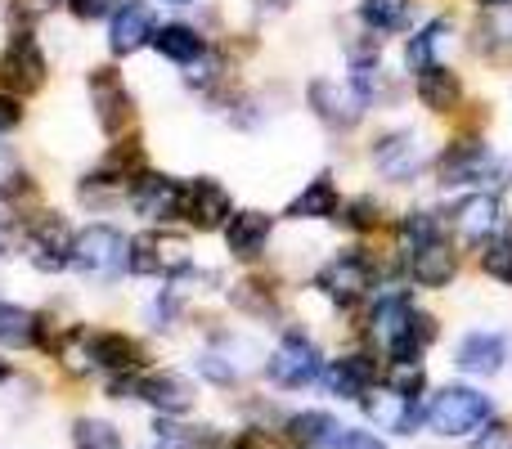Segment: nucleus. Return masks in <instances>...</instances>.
<instances>
[{
  "instance_id": "nucleus-10",
  "label": "nucleus",
  "mask_w": 512,
  "mask_h": 449,
  "mask_svg": "<svg viewBox=\"0 0 512 449\" xmlns=\"http://www.w3.org/2000/svg\"><path fill=\"white\" fill-rule=\"evenodd\" d=\"M369 283H373V274H369V265H364V256H351V252L328 261L324 274H319V288H324L337 306H355V301L369 292Z\"/></svg>"
},
{
  "instance_id": "nucleus-28",
  "label": "nucleus",
  "mask_w": 512,
  "mask_h": 449,
  "mask_svg": "<svg viewBox=\"0 0 512 449\" xmlns=\"http://www.w3.org/2000/svg\"><path fill=\"white\" fill-rule=\"evenodd\" d=\"M414 14V0H360V18L373 32H400Z\"/></svg>"
},
{
  "instance_id": "nucleus-38",
  "label": "nucleus",
  "mask_w": 512,
  "mask_h": 449,
  "mask_svg": "<svg viewBox=\"0 0 512 449\" xmlns=\"http://www.w3.org/2000/svg\"><path fill=\"white\" fill-rule=\"evenodd\" d=\"M68 9L77 18H99V14H108V0H68Z\"/></svg>"
},
{
  "instance_id": "nucleus-24",
  "label": "nucleus",
  "mask_w": 512,
  "mask_h": 449,
  "mask_svg": "<svg viewBox=\"0 0 512 449\" xmlns=\"http://www.w3.org/2000/svg\"><path fill=\"white\" fill-rule=\"evenodd\" d=\"M364 409H369V418L382 427V432L409 436V432H414V423H418L414 400H409V396H396V391H387V396H378V400H364Z\"/></svg>"
},
{
  "instance_id": "nucleus-35",
  "label": "nucleus",
  "mask_w": 512,
  "mask_h": 449,
  "mask_svg": "<svg viewBox=\"0 0 512 449\" xmlns=\"http://www.w3.org/2000/svg\"><path fill=\"white\" fill-rule=\"evenodd\" d=\"M158 441H162V449H203V436H198L194 427H176V423H167V418L158 423Z\"/></svg>"
},
{
  "instance_id": "nucleus-4",
  "label": "nucleus",
  "mask_w": 512,
  "mask_h": 449,
  "mask_svg": "<svg viewBox=\"0 0 512 449\" xmlns=\"http://www.w3.org/2000/svg\"><path fill=\"white\" fill-rule=\"evenodd\" d=\"M270 378H274V387H283V391L310 387V382L319 378V346L301 333H288L270 355Z\"/></svg>"
},
{
  "instance_id": "nucleus-3",
  "label": "nucleus",
  "mask_w": 512,
  "mask_h": 449,
  "mask_svg": "<svg viewBox=\"0 0 512 449\" xmlns=\"http://www.w3.org/2000/svg\"><path fill=\"white\" fill-rule=\"evenodd\" d=\"M131 207L153 225H167L176 216H185V189L171 176H158V171H140L131 180Z\"/></svg>"
},
{
  "instance_id": "nucleus-42",
  "label": "nucleus",
  "mask_w": 512,
  "mask_h": 449,
  "mask_svg": "<svg viewBox=\"0 0 512 449\" xmlns=\"http://www.w3.org/2000/svg\"><path fill=\"white\" fill-rule=\"evenodd\" d=\"M5 378H9V364H5V360H0V382H5Z\"/></svg>"
},
{
  "instance_id": "nucleus-43",
  "label": "nucleus",
  "mask_w": 512,
  "mask_h": 449,
  "mask_svg": "<svg viewBox=\"0 0 512 449\" xmlns=\"http://www.w3.org/2000/svg\"><path fill=\"white\" fill-rule=\"evenodd\" d=\"M481 5H512V0H481Z\"/></svg>"
},
{
  "instance_id": "nucleus-27",
  "label": "nucleus",
  "mask_w": 512,
  "mask_h": 449,
  "mask_svg": "<svg viewBox=\"0 0 512 449\" xmlns=\"http://www.w3.org/2000/svg\"><path fill=\"white\" fill-rule=\"evenodd\" d=\"M418 95H423V104L432 108V113H450V108L459 104V81L445 68H427L423 77H418Z\"/></svg>"
},
{
  "instance_id": "nucleus-25",
  "label": "nucleus",
  "mask_w": 512,
  "mask_h": 449,
  "mask_svg": "<svg viewBox=\"0 0 512 449\" xmlns=\"http://www.w3.org/2000/svg\"><path fill=\"white\" fill-rule=\"evenodd\" d=\"M333 212H337V189H333V180L328 176L310 180V185L301 189V194L292 198V207H288L292 221H324V216H333Z\"/></svg>"
},
{
  "instance_id": "nucleus-21",
  "label": "nucleus",
  "mask_w": 512,
  "mask_h": 449,
  "mask_svg": "<svg viewBox=\"0 0 512 449\" xmlns=\"http://www.w3.org/2000/svg\"><path fill=\"white\" fill-rule=\"evenodd\" d=\"M288 441L297 449H333L342 441V427L333 414L324 409H310V414H292L288 418Z\"/></svg>"
},
{
  "instance_id": "nucleus-6",
  "label": "nucleus",
  "mask_w": 512,
  "mask_h": 449,
  "mask_svg": "<svg viewBox=\"0 0 512 449\" xmlns=\"http://www.w3.org/2000/svg\"><path fill=\"white\" fill-rule=\"evenodd\" d=\"M41 81H45L41 45H36L27 32H18L14 41L5 45V54H0V86L14 90V95H27V90H36Z\"/></svg>"
},
{
  "instance_id": "nucleus-23",
  "label": "nucleus",
  "mask_w": 512,
  "mask_h": 449,
  "mask_svg": "<svg viewBox=\"0 0 512 449\" xmlns=\"http://www.w3.org/2000/svg\"><path fill=\"white\" fill-rule=\"evenodd\" d=\"M454 274H459V256H454L450 243H427L423 252H414V279L423 283V288H445V283H454Z\"/></svg>"
},
{
  "instance_id": "nucleus-7",
  "label": "nucleus",
  "mask_w": 512,
  "mask_h": 449,
  "mask_svg": "<svg viewBox=\"0 0 512 449\" xmlns=\"http://www.w3.org/2000/svg\"><path fill=\"white\" fill-rule=\"evenodd\" d=\"M72 243L77 238L68 234V225L59 221V216H36L32 225H27V256H32L36 270H63V265H72Z\"/></svg>"
},
{
  "instance_id": "nucleus-36",
  "label": "nucleus",
  "mask_w": 512,
  "mask_h": 449,
  "mask_svg": "<svg viewBox=\"0 0 512 449\" xmlns=\"http://www.w3.org/2000/svg\"><path fill=\"white\" fill-rule=\"evenodd\" d=\"M378 216H382V207L373 203V198H355V203H346L342 221L351 229H373V225H378Z\"/></svg>"
},
{
  "instance_id": "nucleus-41",
  "label": "nucleus",
  "mask_w": 512,
  "mask_h": 449,
  "mask_svg": "<svg viewBox=\"0 0 512 449\" xmlns=\"http://www.w3.org/2000/svg\"><path fill=\"white\" fill-rule=\"evenodd\" d=\"M0 180H18L14 171H9V158H5V153H0Z\"/></svg>"
},
{
  "instance_id": "nucleus-19",
  "label": "nucleus",
  "mask_w": 512,
  "mask_h": 449,
  "mask_svg": "<svg viewBox=\"0 0 512 449\" xmlns=\"http://www.w3.org/2000/svg\"><path fill=\"white\" fill-rule=\"evenodd\" d=\"M373 378H378V369H373L369 355H342V360L328 364V387H333V396H342V400H364L373 387Z\"/></svg>"
},
{
  "instance_id": "nucleus-40",
  "label": "nucleus",
  "mask_w": 512,
  "mask_h": 449,
  "mask_svg": "<svg viewBox=\"0 0 512 449\" xmlns=\"http://www.w3.org/2000/svg\"><path fill=\"white\" fill-rule=\"evenodd\" d=\"M477 449H512V432L508 427H490V436H481Z\"/></svg>"
},
{
  "instance_id": "nucleus-32",
  "label": "nucleus",
  "mask_w": 512,
  "mask_h": 449,
  "mask_svg": "<svg viewBox=\"0 0 512 449\" xmlns=\"http://www.w3.org/2000/svg\"><path fill=\"white\" fill-rule=\"evenodd\" d=\"M72 445H77V449H122V436H117L113 423H99V418H81L77 432H72Z\"/></svg>"
},
{
  "instance_id": "nucleus-31",
  "label": "nucleus",
  "mask_w": 512,
  "mask_h": 449,
  "mask_svg": "<svg viewBox=\"0 0 512 449\" xmlns=\"http://www.w3.org/2000/svg\"><path fill=\"white\" fill-rule=\"evenodd\" d=\"M423 387H427V369H423V364H418V360H391V369H387V391L418 400V396H423Z\"/></svg>"
},
{
  "instance_id": "nucleus-26",
  "label": "nucleus",
  "mask_w": 512,
  "mask_h": 449,
  "mask_svg": "<svg viewBox=\"0 0 512 449\" xmlns=\"http://www.w3.org/2000/svg\"><path fill=\"white\" fill-rule=\"evenodd\" d=\"M153 45H158V54L171 63H194L198 54H203V36L185 23H167L162 32H153Z\"/></svg>"
},
{
  "instance_id": "nucleus-17",
  "label": "nucleus",
  "mask_w": 512,
  "mask_h": 449,
  "mask_svg": "<svg viewBox=\"0 0 512 449\" xmlns=\"http://www.w3.org/2000/svg\"><path fill=\"white\" fill-rule=\"evenodd\" d=\"M135 400H149L162 414H185L194 405V391L176 373H149V378H135Z\"/></svg>"
},
{
  "instance_id": "nucleus-20",
  "label": "nucleus",
  "mask_w": 512,
  "mask_h": 449,
  "mask_svg": "<svg viewBox=\"0 0 512 449\" xmlns=\"http://www.w3.org/2000/svg\"><path fill=\"white\" fill-rule=\"evenodd\" d=\"M270 216L265 212H239L230 216V225H225V243H230L234 256H243V261H256V256L265 252V243H270Z\"/></svg>"
},
{
  "instance_id": "nucleus-12",
  "label": "nucleus",
  "mask_w": 512,
  "mask_h": 449,
  "mask_svg": "<svg viewBox=\"0 0 512 449\" xmlns=\"http://www.w3.org/2000/svg\"><path fill=\"white\" fill-rule=\"evenodd\" d=\"M490 176H495V153H490L486 144H459V149H450L441 162V180L450 189L486 185Z\"/></svg>"
},
{
  "instance_id": "nucleus-33",
  "label": "nucleus",
  "mask_w": 512,
  "mask_h": 449,
  "mask_svg": "<svg viewBox=\"0 0 512 449\" xmlns=\"http://www.w3.org/2000/svg\"><path fill=\"white\" fill-rule=\"evenodd\" d=\"M481 270L499 283H512V234L508 238H490L481 252Z\"/></svg>"
},
{
  "instance_id": "nucleus-29",
  "label": "nucleus",
  "mask_w": 512,
  "mask_h": 449,
  "mask_svg": "<svg viewBox=\"0 0 512 449\" xmlns=\"http://www.w3.org/2000/svg\"><path fill=\"white\" fill-rule=\"evenodd\" d=\"M0 342H5V346L36 342V315H27L23 306H9V301H0Z\"/></svg>"
},
{
  "instance_id": "nucleus-14",
  "label": "nucleus",
  "mask_w": 512,
  "mask_h": 449,
  "mask_svg": "<svg viewBox=\"0 0 512 449\" xmlns=\"http://www.w3.org/2000/svg\"><path fill=\"white\" fill-rule=\"evenodd\" d=\"M454 225H459L463 243H490V238L504 229V207H499V198L477 194V198H468V203L459 207Z\"/></svg>"
},
{
  "instance_id": "nucleus-30",
  "label": "nucleus",
  "mask_w": 512,
  "mask_h": 449,
  "mask_svg": "<svg viewBox=\"0 0 512 449\" xmlns=\"http://www.w3.org/2000/svg\"><path fill=\"white\" fill-rule=\"evenodd\" d=\"M436 238H441V225H436L432 212H409L405 221H400V247H405L409 256L423 252V247L436 243Z\"/></svg>"
},
{
  "instance_id": "nucleus-16",
  "label": "nucleus",
  "mask_w": 512,
  "mask_h": 449,
  "mask_svg": "<svg viewBox=\"0 0 512 449\" xmlns=\"http://www.w3.org/2000/svg\"><path fill=\"white\" fill-rule=\"evenodd\" d=\"M86 346H90V364H99V369H108V373H131L144 364L140 342L126 333H90Z\"/></svg>"
},
{
  "instance_id": "nucleus-13",
  "label": "nucleus",
  "mask_w": 512,
  "mask_h": 449,
  "mask_svg": "<svg viewBox=\"0 0 512 449\" xmlns=\"http://www.w3.org/2000/svg\"><path fill=\"white\" fill-rule=\"evenodd\" d=\"M153 41V14L144 0H122L113 14V27H108V45L113 54H135L140 45Z\"/></svg>"
},
{
  "instance_id": "nucleus-8",
  "label": "nucleus",
  "mask_w": 512,
  "mask_h": 449,
  "mask_svg": "<svg viewBox=\"0 0 512 449\" xmlns=\"http://www.w3.org/2000/svg\"><path fill=\"white\" fill-rule=\"evenodd\" d=\"M373 167H378L387 180L405 185V180H414L418 167H423V140H418L414 131L382 135V140L373 144Z\"/></svg>"
},
{
  "instance_id": "nucleus-9",
  "label": "nucleus",
  "mask_w": 512,
  "mask_h": 449,
  "mask_svg": "<svg viewBox=\"0 0 512 449\" xmlns=\"http://www.w3.org/2000/svg\"><path fill=\"white\" fill-rule=\"evenodd\" d=\"M90 104H95V117L108 135H117L126 122H131V95H126L122 77H117L113 68L90 72Z\"/></svg>"
},
{
  "instance_id": "nucleus-15",
  "label": "nucleus",
  "mask_w": 512,
  "mask_h": 449,
  "mask_svg": "<svg viewBox=\"0 0 512 449\" xmlns=\"http://www.w3.org/2000/svg\"><path fill=\"white\" fill-rule=\"evenodd\" d=\"M450 45H454V23H450V18H436V23H427L423 32L409 41V50H405L414 77H423L427 68H445V54H450Z\"/></svg>"
},
{
  "instance_id": "nucleus-39",
  "label": "nucleus",
  "mask_w": 512,
  "mask_h": 449,
  "mask_svg": "<svg viewBox=\"0 0 512 449\" xmlns=\"http://www.w3.org/2000/svg\"><path fill=\"white\" fill-rule=\"evenodd\" d=\"M342 449H387V445H382V436H373V432H346Z\"/></svg>"
},
{
  "instance_id": "nucleus-37",
  "label": "nucleus",
  "mask_w": 512,
  "mask_h": 449,
  "mask_svg": "<svg viewBox=\"0 0 512 449\" xmlns=\"http://www.w3.org/2000/svg\"><path fill=\"white\" fill-rule=\"evenodd\" d=\"M23 122V104H18L9 90H0V135L5 131H14V126Z\"/></svg>"
},
{
  "instance_id": "nucleus-22",
  "label": "nucleus",
  "mask_w": 512,
  "mask_h": 449,
  "mask_svg": "<svg viewBox=\"0 0 512 449\" xmlns=\"http://www.w3.org/2000/svg\"><path fill=\"white\" fill-rule=\"evenodd\" d=\"M360 95H355V86L346 90V86H337V81H315L310 86V108H315L324 122H333V126H351L355 117H360Z\"/></svg>"
},
{
  "instance_id": "nucleus-18",
  "label": "nucleus",
  "mask_w": 512,
  "mask_h": 449,
  "mask_svg": "<svg viewBox=\"0 0 512 449\" xmlns=\"http://www.w3.org/2000/svg\"><path fill=\"white\" fill-rule=\"evenodd\" d=\"M454 360H459V369L472 373V378H490V373H499V364H504V337L468 333L459 342V351H454Z\"/></svg>"
},
{
  "instance_id": "nucleus-11",
  "label": "nucleus",
  "mask_w": 512,
  "mask_h": 449,
  "mask_svg": "<svg viewBox=\"0 0 512 449\" xmlns=\"http://www.w3.org/2000/svg\"><path fill=\"white\" fill-rule=\"evenodd\" d=\"M185 216H189V225L194 229H221V225H230V216H234V203H230V194H225L216 180H194V185L185 189Z\"/></svg>"
},
{
  "instance_id": "nucleus-44",
  "label": "nucleus",
  "mask_w": 512,
  "mask_h": 449,
  "mask_svg": "<svg viewBox=\"0 0 512 449\" xmlns=\"http://www.w3.org/2000/svg\"><path fill=\"white\" fill-rule=\"evenodd\" d=\"M167 5H189V0H167Z\"/></svg>"
},
{
  "instance_id": "nucleus-34",
  "label": "nucleus",
  "mask_w": 512,
  "mask_h": 449,
  "mask_svg": "<svg viewBox=\"0 0 512 449\" xmlns=\"http://www.w3.org/2000/svg\"><path fill=\"white\" fill-rule=\"evenodd\" d=\"M486 50H495V54L512 50V5H499V14L486 23Z\"/></svg>"
},
{
  "instance_id": "nucleus-2",
  "label": "nucleus",
  "mask_w": 512,
  "mask_h": 449,
  "mask_svg": "<svg viewBox=\"0 0 512 449\" xmlns=\"http://www.w3.org/2000/svg\"><path fill=\"white\" fill-rule=\"evenodd\" d=\"M490 414H495L490 396H481V391H472V387H445L441 396L432 400V409H427V423L441 436H472L490 423Z\"/></svg>"
},
{
  "instance_id": "nucleus-5",
  "label": "nucleus",
  "mask_w": 512,
  "mask_h": 449,
  "mask_svg": "<svg viewBox=\"0 0 512 449\" xmlns=\"http://www.w3.org/2000/svg\"><path fill=\"white\" fill-rule=\"evenodd\" d=\"M189 238L180 234H144L131 243V270L135 274H180L189 270Z\"/></svg>"
},
{
  "instance_id": "nucleus-1",
  "label": "nucleus",
  "mask_w": 512,
  "mask_h": 449,
  "mask_svg": "<svg viewBox=\"0 0 512 449\" xmlns=\"http://www.w3.org/2000/svg\"><path fill=\"white\" fill-rule=\"evenodd\" d=\"M72 265L81 274H90V279H113V274H122L131 265V243L113 225H90L72 243Z\"/></svg>"
}]
</instances>
